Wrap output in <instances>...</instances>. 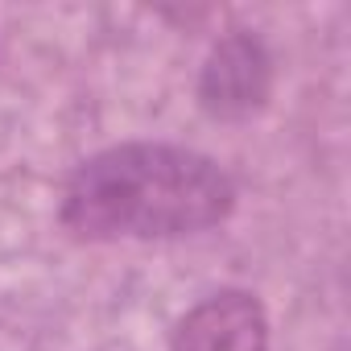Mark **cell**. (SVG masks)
<instances>
[{
	"mask_svg": "<svg viewBox=\"0 0 351 351\" xmlns=\"http://www.w3.org/2000/svg\"><path fill=\"white\" fill-rule=\"evenodd\" d=\"M236 207L228 169L186 145L128 141L87 157L62 191L75 240H178L219 228Z\"/></svg>",
	"mask_w": 351,
	"mask_h": 351,
	"instance_id": "1",
	"label": "cell"
},
{
	"mask_svg": "<svg viewBox=\"0 0 351 351\" xmlns=\"http://www.w3.org/2000/svg\"><path fill=\"white\" fill-rule=\"evenodd\" d=\"M273 91V58L252 34L223 38L203 66L199 79V104L215 120H248L265 108Z\"/></svg>",
	"mask_w": 351,
	"mask_h": 351,
	"instance_id": "2",
	"label": "cell"
},
{
	"mask_svg": "<svg viewBox=\"0 0 351 351\" xmlns=\"http://www.w3.org/2000/svg\"><path fill=\"white\" fill-rule=\"evenodd\" d=\"M169 351H269V318L256 293L219 289L173 326Z\"/></svg>",
	"mask_w": 351,
	"mask_h": 351,
	"instance_id": "3",
	"label": "cell"
}]
</instances>
